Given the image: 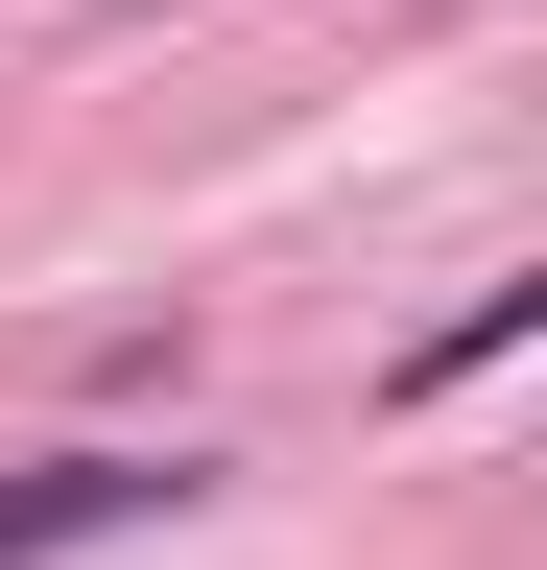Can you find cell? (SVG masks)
<instances>
[{"mask_svg": "<svg viewBox=\"0 0 547 570\" xmlns=\"http://www.w3.org/2000/svg\"><path fill=\"white\" fill-rule=\"evenodd\" d=\"M144 499H191L167 452H25V475H0V570H25V547H96V523H144Z\"/></svg>", "mask_w": 547, "mask_h": 570, "instance_id": "1", "label": "cell"}]
</instances>
